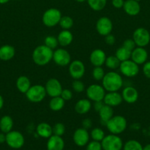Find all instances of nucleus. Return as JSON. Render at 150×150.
<instances>
[{"label":"nucleus","mask_w":150,"mask_h":150,"mask_svg":"<svg viewBox=\"0 0 150 150\" xmlns=\"http://www.w3.org/2000/svg\"><path fill=\"white\" fill-rule=\"evenodd\" d=\"M123 84L122 76L114 70L105 73L101 80V85L106 92H119L122 88Z\"/></svg>","instance_id":"f257e3e1"},{"label":"nucleus","mask_w":150,"mask_h":150,"mask_svg":"<svg viewBox=\"0 0 150 150\" xmlns=\"http://www.w3.org/2000/svg\"><path fill=\"white\" fill-rule=\"evenodd\" d=\"M53 50L46 45H41L33 50L32 59L33 62L38 66H45L52 60Z\"/></svg>","instance_id":"f03ea898"},{"label":"nucleus","mask_w":150,"mask_h":150,"mask_svg":"<svg viewBox=\"0 0 150 150\" xmlns=\"http://www.w3.org/2000/svg\"><path fill=\"white\" fill-rule=\"evenodd\" d=\"M105 125L110 133L119 135L124 133L127 127V121L123 116L116 115L113 116Z\"/></svg>","instance_id":"7ed1b4c3"},{"label":"nucleus","mask_w":150,"mask_h":150,"mask_svg":"<svg viewBox=\"0 0 150 150\" xmlns=\"http://www.w3.org/2000/svg\"><path fill=\"white\" fill-rule=\"evenodd\" d=\"M45 86L41 84L32 85L25 93L26 98L29 102L38 103L44 100L46 96Z\"/></svg>","instance_id":"20e7f679"},{"label":"nucleus","mask_w":150,"mask_h":150,"mask_svg":"<svg viewBox=\"0 0 150 150\" xmlns=\"http://www.w3.org/2000/svg\"><path fill=\"white\" fill-rule=\"evenodd\" d=\"M62 16H63L60 10L51 7L47 9L44 13L42 16V22L46 27H54L59 24Z\"/></svg>","instance_id":"39448f33"},{"label":"nucleus","mask_w":150,"mask_h":150,"mask_svg":"<svg viewBox=\"0 0 150 150\" xmlns=\"http://www.w3.org/2000/svg\"><path fill=\"white\" fill-rule=\"evenodd\" d=\"M102 150H122L123 149V141L119 136L110 133L104 136L101 142Z\"/></svg>","instance_id":"423d86ee"},{"label":"nucleus","mask_w":150,"mask_h":150,"mask_svg":"<svg viewBox=\"0 0 150 150\" xmlns=\"http://www.w3.org/2000/svg\"><path fill=\"white\" fill-rule=\"evenodd\" d=\"M25 142L24 137L21 132L17 130H11L6 133V142L7 146L14 149H21Z\"/></svg>","instance_id":"0eeeda50"},{"label":"nucleus","mask_w":150,"mask_h":150,"mask_svg":"<svg viewBox=\"0 0 150 150\" xmlns=\"http://www.w3.org/2000/svg\"><path fill=\"white\" fill-rule=\"evenodd\" d=\"M85 92H86V96L88 99L93 102L102 101L106 94V91L102 85L97 84V83L89 85L87 87Z\"/></svg>","instance_id":"6e6552de"},{"label":"nucleus","mask_w":150,"mask_h":150,"mask_svg":"<svg viewBox=\"0 0 150 150\" xmlns=\"http://www.w3.org/2000/svg\"><path fill=\"white\" fill-rule=\"evenodd\" d=\"M132 40L135 42L136 46L145 48L150 42L149 32L146 28H137L132 34Z\"/></svg>","instance_id":"1a4fd4ad"},{"label":"nucleus","mask_w":150,"mask_h":150,"mask_svg":"<svg viewBox=\"0 0 150 150\" xmlns=\"http://www.w3.org/2000/svg\"><path fill=\"white\" fill-rule=\"evenodd\" d=\"M119 69L121 73L127 78L135 77L138 76L140 71L139 65L132 61L131 59L121 62Z\"/></svg>","instance_id":"9d476101"},{"label":"nucleus","mask_w":150,"mask_h":150,"mask_svg":"<svg viewBox=\"0 0 150 150\" xmlns=\"http://www.w3.org/2000/svg\"><path fill=\"white\" fill-rule=\"evenodd\" d=\"M52 60L57 65L66 67L71 63V57L67 50L64 48H59L53 51Z\"/></svg>","instance_id":"9b49d317"},{"label":"nucleus","mask_w":150,"mask_h":150,"mask_svg":"<svg viewBox=\"0 0 150 150\" xmlns=\"http://www.w3.org/2000/svg\"><path fill=\"white\" fill-rule=\"evenodd\" d=\"M69 73L74 80L81 79L85 73V66L80 60H74L69 64Z\"/></svg>","instance_id":"f8f14e48"},{"label":"nucleus","mask_w":150,"mask_h":150,"mask_svg":"<svg viewBox=\"0 0 150 150\" xmlns=\"http://www.w3.org/2000/svg\"><path fill=\"white\" fill-rule=\"evenodd\" d=\"M113 22L107 16L99 18L96 23V29L99 35L101 36H106L113 31Z\"/></svg>","instance_id":"ddd939ff"},{"label":"nucleus","mask_w":150,"mask_h":150,"mask_svg":"<svg viewBox=\"0 0 150 150\" xmlns=\"http://www.w3.org/2000/svg\"><path fill=\"white\" fill-rule=\"evenodd\" d=\"M44 86H45L46 94L51 98L60 96L63 89L60 81L55 78H51L49 79Z\"/></svg>","instance_id":"4468645a"},{"label":"nucleus","mask_w":150,"mask_h":150,"mask_svg":"<svg viewBox=\"0 0 150 150\" xmlns=\"http://www.w3.org/2000/svg\"><path fill=\"white\" fill-rule=\"evenodd\" d=\"M90 133L88 132V130L79 127L74 131L73 134V141L75 144L77 146H85L88 144L90 140Z\"/></svg>","instance_id":"2eb2a0df"},{"label":"nucleus","mask_w":150,"mask_h":150,"mask_svg":"<svg viewBox=\"0 0 150 150\" xmlns=\"http://www.w3.org/2000/svg\"><path fill=\"white\" fill-rule=\"evenodd\" d=\"M107 56L104 51L100 48H96L91 51L90 54V62L94 67H102L105 62Z\"/></svg>","instance_id":"dca6fc26"},{"label":"nucleus","mask_w":150,"mask_h":150,"mask_svg":"<svg viewBox=\"0 0 150 150\" xmlns=\"http://www.w3.org/2000/svg\"><path fill=\"white\" fill-rule=\"evenodd\" d=\"M148 52L144 47L136 46L131 53V59L138 65L144 64L148 59Z\"/></svg>","instance_id":"f3484780"},{"label":"nucleus","mask_w":150,"mask_h":150,"mask_svg":"<svg viewBox=\"0 0 150 150\" xmlns=\"http://www.w3.org/2000/svg\"><path fill=\"white\" fill-rule=\"evenodd\" d=\"M123 101L121 94L119 93V92H107L103 99V102L105 105L113 108L120 105Z\"/></svg>","instance_id":"a211bd4d"},{"label":"nucleus","mask_w":150,"mask_h":150,"mask_svg":"<svg viewBox=\"0 0 150 150\" xmlns=\"http://www.w3.org/2000/svg\"><path fill=\"white\" fill-rule=\"evenodd\" d=\"M123 100L129 104L135 103L138 99L139 94L135 87L131 86H126L123 89L121 92Z\"/></svg>","instance_id":"6ab92c4d"},{"label":"nucleus","mask_w":150,"mask_h":150,"mask_svg":"<svg viewBox=\"0 0 150 150\" xmlns=\"http://www.w3.org/2000/svg\"><path fill=\"white\" fill-rule=\"evenodd\" d=\"M65 142L62 136L52 135L48 139L46 143L47 150H63Z\"/></svg>","instance_id":"aec40b11"},{"label":"nucleus","mask_w":150,"mask_h":150,"mask_svg":"<svg viewBox=\"0 0 150 150\" xmlns=\"http://www.w3.org/2000/svg\"><path fill=\"white\" fill-rule=\"evenodd\" d=\"M123 9L128 16H135L141 12V5L135 0H126L124 1Z\"/></svg>","instance_id":"412c9836"},{"label":"nucleus","mask_w":150,"mask_h":150,"mask_svg":"<svg viewBox=\"0 0 150 150\" xmlns=\"http://www.w3.org/2000/svg\"><path fill=\"white\" fill-rule=\"evenodd\" d=\"M57 38L59 45H60L62 48H66L71 44L74 40V36L70 30L62 29L61 32H60V33L57 35Z\"/></svg>","instance_id":"4be33fe9"},{"label":"nucleus","mask_w":150,"mask_h":150,"mask_svg":"<svg viewBox=\"0 0 150 150\" xmlns=\"http://www.w3.org/2000/svg\"><path fill=\"white\" fill-rule=\"evenodd\" d=\"M92 108L91 101L89 99L84 98L80 99L74 105V111L78 114H85L89 112Z\"/></svg>","instance_id":"5701e85b"},{"label":"nucleus","mask_w":150,"mask_h":150,"mask_svg":"<svg viewBox=\"0 0 150 150\" xmlns=\"http://www.w3.org/2000/svg\"><path fill=\"white\" fill-rule=\"evenodd\" d=\"M36 133L43 139H47L53 135L52 127L46 122H41L37 125Z\"/></svg>","instance_id":"b1692460"},{"label":"nucleus","mask_w":150,"mask_h":150,"mask_svg":"<svg viewBox=\"0 0 150 150\" xmlns=\"http://www.w3.org/2000/svg\"><path fill=\"white\" fill-rule=\"evenodd\" d=\"M16 55V49L13 45H4L0 47V59L9 61L13 59Z\"/></svg>","instance_id":"393cba45"},{"label":"nucleus","mask_w":150,"mask_h":150,"mask_svg":"<svg viewBox=\"0 0 150 150\" xmlns=\"http://www.w3.org/2000/svg\"><path fill=\"white\" fill-rule=\"evenodd\" d=\"M16 86L19 92L22 94H25L32 85H31L30 80L27 76H20L16 79Z\"/></svg>","instance_id":"a878e982"},{"label":"nucleus","mask_w":150,"mask_h":150,"mask_svg":"<svg viewBox=\"0 0 150 150\" xmlns=\"http://www.w3.org/2000/svg\"><path fill=\"white\" fill-rule=\"evenodd\" d=\"M98 113L99 115L100 120H101V123H103L104 125H106V123L114 116L113 107L109 106L105 104Z\"/></svg>","instance_id":"bb28decb"},{"label":"nucleus","mask_w":150,"mask_h":150,"mask_svg":"<svg viewBox=\"0 0 150 150\" xmlns=\"http://www.w3.org/2000/svg\"><path fill=\"white\" fill-rule=\"evenodd\" d=\"M13 120L10 116L4 115L0 119V130L4 133H7L13 130Z\"/></svg>","instance_id":"cd10ccee"},{"label":"nucleus","mask_w":150,"mask_h":150,"mask_svg":"<svg viewBox=\"0 0 150 150\" xmlns=\"http://www.w3.org/2000/svg\"><path fill=\"white\" fill-rule=\"evenodd\" d=\"M65 102L66 101L60 96L53 97L49 100V107L50 110H51L52 111H54V112L60 111L64 108Z\"/></svg>","instance_id":"c85d7f7f"},{"label":"nucleus","mask_w":150,"mask_h":150,"mask_svg":"<svg viewBox=\"0 0 150 150\" xmlns=\"http://www.w3.org/2000/svg\"><path fill=\"white\" fill-rule=\"evenodd\" d=\"M131 53H132V51H129V49H127V48L124 46H121L116 50V53H115V56L121 62L130 59Z\"/></svg>","instance_id":"c756f323"},{"label":"nucleus","mask_w":150,"mask_h":150,"mask_svg":"<svg viewBox=\"0 0 150 150\" xmlns=\"http://www.w3.org/2000/svg\"><path fill=\"white\" fill-rule=\"evenodd\" d=\"M88 6L94 11H101L107 4V0H87Z\"/></svg>","instance_id":"7c9ffc66"},{"label":"nucleus","mask_w":150,"mask_h":150,"mask_svg":"<svg viewBox=\"0 0 150 150\" xmlns=\"http://www.w3.org/2000/svg\"><path fill=\"white\" fill-rule=\"evenodd\" d=\"M120 64L121 62L119 61V59L115 55H111L107 57L105 62H104V64H105L106 67L111 70H115L116 69L119 68Z\"/></svg>","instance_id":"2f4dec72"},{"label":"nucleus","mask_w":150,"mask_h":150,"mask_svg":"<svg viewBox=\"0 0 150 150\" xmlns=\"http://www.w3.org/2000/svg\"><path fill=\"white\" fill-rule=\"evenodd\" d=\"M59 25L62 29L64 30H70L74 26V20L71 17L69 16H63L60 18Z\"/></svg>","instance_id":"473e14b6"},{"label":"nucleus","mask_w":150,"mask_h":150,"mask_svg":"<svg viewBox=\"0 0 150 150\" xmlns=\"http://www.w3.org/2000/svg\"><path fill=\"white\" fill-rule=\"evenodd\" d=\"M144 146L139 142L134 139L127 141L124 144L123 150H143Z\"/></svg>","instance_id":"72a5a7b5"},{"label":"nucleus","mask_w":150,"mask_h":150,"mask_svg":"<svg viewBox=\"0 0 150 150\" xmlns=\"http://www.w3.org/2000/svg\"><path fill=\"white\" fill-rule=\"evenodd\" d=\"M104 136H105V133H104V130L100 127H94L90 133V137L94 141H96V142H101Z\"/></svg>","instance_id":"f704fd0d"},{"label":"nucleus","mask_w":150,"mask_h":150,"mask_svg":"<svg viewBox=\"0 0 150 150\" xmlns=\"http://www.w3.org/2000/svg\"><path fill=\"white\" fill-rule=\"evenodd\" d=\"M44 45L54 51L59 45L57 38L54 36H51V35L46 36L44 39Z\"/></svg>","instance_id":"c9c22d12"},{"label":"nucleus","mask_w":150,"mask_h":150,"mask_svg":"<svg viewBox=\"0 0 150 150\" xmlns=\"http://www.w3.org/2000/svg\"><path fill=\"white\" fill-rule=\"evenodd\" d=\"M105 75L102 67H94L92 70V77L96 81H101Z\"/></svg>","instance_id":"e433bc0d"},{"label":"nucleus","mask_w":150,"mask_h":150,"mask_svg":"<svg viewBox=\"0 0 150 150\" xmlns=\"http://www.w3.org/2000/svg\"><path fill=\"white\" fill-rule=\"evenodd\" d=\"M71 86L73 91L76 92V93H82L85 89V84H84V83L82 81H80V79L74 80V81L72 82Z\"/></svg>","instance_id":"4c0bfd02"},{"label":"nucleus","mask_w":150,"mask_h":150,"mask_svg":"<svg viewBox=\"0 0 150 150\" xmlns=\"http://www.w3.org/2000/svg\"><path fill=\"white\" fill-rule=\"evenodd\" d=\"M52 132L53 135L58 136H62L64 135L66 132V127L61 122H57L54 124V125L52 127Z\"/></svg>","instance_id":"58836bf2"},{"label":"nucleus","mask_w":150,"mask_h":150,"mask_svg":"<svg viewBox=\"0 0 150 150\" xmlns=\"http://www.w3.org/2000/svg\"><path fill=\"white\" fill-rule=\"evenodd\" d=\"M86 150H102L101 142L94 141L88 142L86 145Z\"/></svg>","instance_id":"ea45409f"},{"label":"nucleus","mask_w":150,"mask_h":150,"mask_svg":"<svg viewBox=\"0 0 150 150\" xmlns=\"http://www.w3.org/2000/svg\"><path fill=\"white\" fill-rule=\"evenodd\" d=\"M65 101L71 100L73 98V92L69 89H63L60 95Z\"/></svg>","instance_id":"a19ab883"},{"label":"nucleus","mask_w":150,"mask_h":150,"mask_svg":"<svg viewBox=\"0 0 150 150\" xmlns=\"http://www.w3.org/2000/svg\"><path fill=\"white\" fill-rule=\"evenodd\" d=\"M122 46L125 47L126 48L129 49V51H132L136 47V45H135V42L132 40V38H129V39H126L124 41Z\"/></svg>","instance_id":"79ce46f5"},{"label":"nucleus","mask_w":150,"mask_h":150,"mask_svg":"<svg viewBox=\"0 0 150 150\" xmlns=\"http://www.w3.org/2000/svg\"><path fill=\"white\" fill-rule=\"evenodd\" d=\"M142 70L144 76L150 79V61H146L143 64Z\"/></svg>","instance_id":"37998d69"},{"label":"nucleus","mask_w":150,"mask_h":150,"mask_svg":"<svg viewBox=\"0 0 150 150\" xmlns=\"http://www.w3.org/2000/svg\"><path fill=\"white\" fill-rule=\"evenodd\" d=\"M104 40L108 45H113L116 42V38L111 33L104 36Z\"/></svg>","instance_id":"c03bdc74"},{"label":"nucleus","mask_w":150,"mask_h":150,"mask_svg":"<svg viewBox=\"0 0 150 150\" xmlns=\"http://www.w3.org/2000/svg\"><path fill=\"white\" fill-rule=\"evenodd\" d=\"M93 125L92 120L90 118H85L82 120V126L83 128L86 129V130H88V129L91 128Z\"/></svg>","instance_id":"a18cd8bd"},{"label":"nucleus","mask_w":150,"mask_h":150,"mask_svg":"<svg viewBox=\"0 0 150 150\" xmlns=\"http://www.w3.org/2000/svg\"><path fill=\"white\" fill-rule=\"evenodd\" d=\"M111 3L113 7L116 9H121L123 8L124 0H112Z\"/></svg>","instance_id":"49530a36"},{"label":"nucleus","mask_w":150,"mask_h":150,"mask_svg":"<svg viewBox=\"0 0 150 150\" xmlns=\"http://www.w3.org/2000/svg\"><path fill=\"white\" fill-rule=\"evenodd\" d=\"M104 102L102 101H96V102H94V110H95L96 112H99V111H100V110L101 109V108H102L103 106H104Z\"/></svg>","instance_id":"de8ad7c7"},{"label":"nucleus","mask_w":150,"mask_h":150,"mask_svg":"<svg viewBox=\"0 0 150 150\" xmlns=\"http://www.w3.org/2000/svg\"><path fill=\"white\" fill-rule=\"evenodd\" d=\"M6 142V134L4 133H0V144H3Z\"/></svg>","instance_id":"09e8293b"},{"label":"nucleus","mask_w":150,"mask_h":150,"mask_svg":"<svg viewBox=\"0 0 150 150\" xmlns=\"http://www.w3.org/2000/svg\"><path fill=\"white\" fill-rule=\"evenodd\" d=\"M4 98H2L1 95H0V110L3 108L4 106Z\"/></svg>","instance_id":"8fccbe9b"},{"label":"nucleus","mask_w":150,"mask_h":150,"mask_svg":"<svg viewBox=\"0 0 150 150\" xmlns=\"http://www.w3.org/2000/svg\"><path fill=\"white\" fill-rule=\"evenodd\" d=\"M143 150H150V144H146L145 146H144V149Z\"/></svg>","instance_id":"3c124183"},{"label":"nucleus","mask_w":150,"mask_h":150,"mask_svg":"<svg viewBox=\"0 0 150 150\" xmlns=\"http://www.w3.org/2000/svg\"><path fill=\"white\" fill-rule=\"evenodd\" d=\"M10 0H0V4H4L7 3Z\"/></svg>","instance_id":"603ef678"},{"label":"nucleus","mask_w":150,"mask_h":150,"mask_svg":"<svg viewBox=\"0 0 150 150\" xmlns=\"http://www.w3.org/2000/svg\"><path fill=\"white\" fill-rule=\"evenodd\" d=\"M74 1H76V2H79V3H82V2H85V1H86L87 0H74Z\"/></svg>","instance_id":"864d4df0"},{"label":"nucleus","mask_w":150,"mask_h":150,"mask_svg":"<svg viewBox=\"0 0 150 150\" xmlns=\"http://www.w3.org/2000/svg\"><path fill=\"white\" fill-rule=\"evenodd\" d=\"M135 1H138V2H139V1H141V0H135Z\"/></svg>","instance_id":"5fc2aeb1"}]
</instances>
